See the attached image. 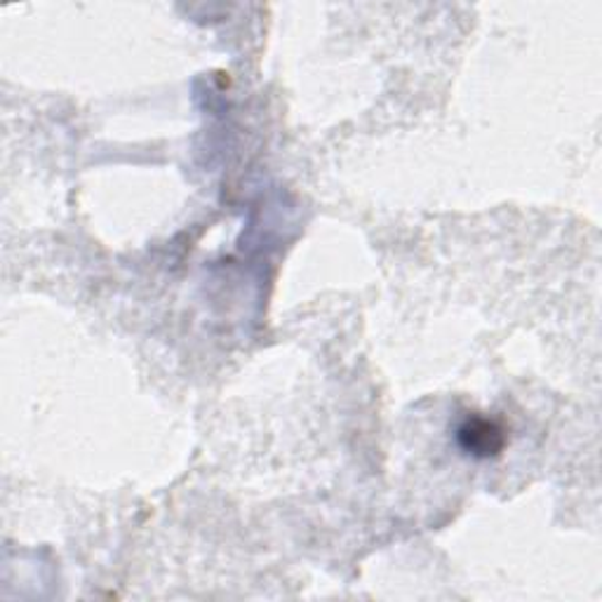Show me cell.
<instances>
[{"label":"cell","mask_w":602,"mask_h":602,"mask_svg":"<svg viewBox=\"0 0 602 602\" xmlns=\"http://www.w3.org/2000/svg\"><path fill=\"white\" fill-rule=\"evenodd\" d=\"M459 445L475 457H492L502 452L506 442V431L502 426L485 417H469L457 431Z\"/></svg>","instance_id":"obj_1"}]
</instances>
